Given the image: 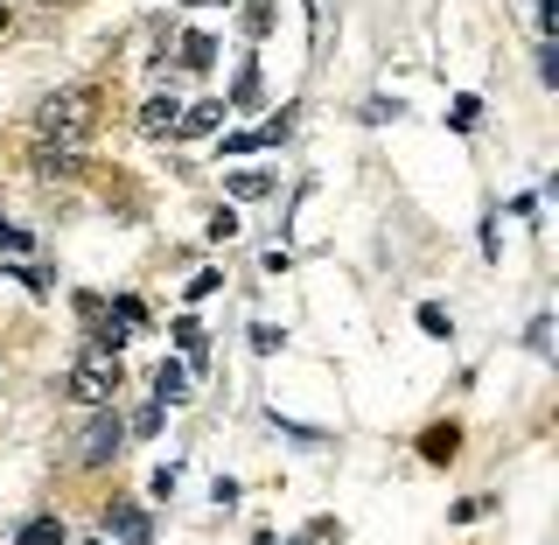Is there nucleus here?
<instances>
[{
	"label": "nucleus",
	"mask_w": 559,
	"mask_h": 545,
	"mask_svg": "<svg viewBox=\"0 0 559 545\" xmlns=\"http://www.w3.org/2000/svg\"><path fill=\"white\" fill-rule=\"evenodd\" d=\"M92 112H98L92 84H63V92H49L35 105V133H43V147H78L84 127H92Z\"/></svg>",
	"instance_id": "nucleus-1"
},
{
	"label": "nucleus",
	"mask_w": 559,
	"mask_h": 545,
	"mask_svg": "<svg viewBox=\"0 0 559 545\" xmlns=\"http://www.w3.org/2000/svg\"><path fill=\"white\" fill-rule=\"evenodd\" d=\"M105 532L127 538V545H147L154 538V518L140 511V503H112V511H105Z\"/></svg>",
	"instance_id": "nucleus-4"
},
{
	"label": "nucleus",
	"mask_w": 559,
	"mask_h": 545,
	"mask_svg": "<svg viewBox=\"0 0 559 545\" xmlns=\"http://www.w3.org/2000/svg\"><path fill=\"white\" fill-rule=\"evenodd\" d=\"M175 119H182L175 98H147V105H140V133H147V140H175Z\"/></svg>",
	"instance_id": "nucleus-5"
},
{
	"label": "nucleus",
	"mask_w": 559,
	"mask_h": 545,
	"mask_svg": "<svg viewBox=\"0 0 559 545\" xmlns=\"http://www.w3.org/2000/svg\"><path fill=\"white\" fill-rule=\"evenodd\" d=\"M231 197H238V203L273 197V175H266V168H238V175H231Z\"/></svg>",
	"instance_id": "nucleus-10"
},
{
	"label": "nucleus",
	"mask_w": 559,
	"mask_h": 545,
	"mask_svg": "<svg viewBox=\"0 0 559 545\" xmlns=\"http://www.w3.org/2000/svg\"><path fill=\"white\" fill-rule=\"evenodd\" d=\"M197 8H238V0H197Z\"/></svg>",
	"instance_id": "nucleus-21"
},
{
	"label": "nucleus",
	"mask_w": 559,
	"mask_h": 545,
	"mask_svg": "<svg viewBox=\"0 0 559 545\" xmlns=\"http://www.w3.org/2000/svg\"><path fill=\"white\" fill-rule=\"evenodd\" d=\"M231 105H259V70H252V63L238 70V84H231Z\"/></svg>",
	"instance_id": "nucleus-13"
},
{
	"label": "nucleus",
	"mask_w": 559,
	"mask_h": 545,
	"mask_svg": "<svg viewBox=\"0 0 559 545\" xmlns=\"http://www.w3.org/2000/svg\"><path fill=\"white\" fill-rule=\"evenodd\" d=\"M0 252H28V232H14L8 217H0Z\"/></svg>",
	"instance_id": "nucleus-20"
},
{
	"label": "nucleus",
	"mask_w": 559,
	"mask_h": 545,
	"mask_svg": "<svg viewBox=\"0 0 559 545\" xmlns=\"http://www.w3.org/2000/svg\"><path fill=\"white\" fill-rule=\"evenodd\" d=\"M217 119H224V105H189V112L175 119V133H189V140H197V133H217Z\"/></svg>",
	"instance_id": "nucleus-8"
},
{
	"label": "nucleus",
	"mask_w": 559,
	"mask_h": 545,
	"mask_svg": "<svg viewBox=\"0 0 559 545\" xmlns=\"http://www.w3.org/2000/svg\"><path fill=\"white\" fill-rule=\"evenodd\" d=\"M78 147H35V175H78Z\"/></svg>",
	"instance_id": "nucleus-7"
},
{
	"label": "nucleus",
	"mask_w": 559,
	"mask_h": 545,
	"mask_svg": "<svg viewBox=\"0 0 559 545\" xmlns=\"http://www.w3.org/2000/svg\"><path fill=\"white\" fill-rule=\"evenodd\" d=\"M8 22H14V14H8V8H0V28H8Z\"/></svg>",
	"instance_id": "nucleus-22"
},
{
	"label": "nucleus",
	"mask_w": 559,
	"mask_h": 545,
	"mask_svg": "<svg viewBox=\"0 0 559 545\" xmlns=\"http://www.w3.org/2000/svg\"><path fill=\"white\" fill-rule=\"evenodd\" d=\"M476 112H483L476 98H454V119H448V127H454V133H468V127H476Z\"/></svg>",
	"instance_id": "nucleus-16"
},
{
	"label": "nucleus",
	"mask_w": 559,
	"mask_h": 545,
	"mask_svg": "<svg viewBox=\"0 0 559 545\" xmlns=\"http://www.w3.org/2000/svg\"><path fill=\"white\" fill-rule=\"evenodd\" d=\"M14 545H70V538H63V524H57V518H28L22 532H14Z\"/></svg>",
	"instance_id": "nucleus-9"
},
{
	"label": "nucleus",
	"mask_w": 559,
	"mask_h": 545,
	"mask_svg": "<svg viewBox=\"0 0 559 545\" xmlns=\"http://www.w3.org/2000/svg\"><path fill=\"white\" fill-rule=\"evenodd\" d=\"M231 232H238V210H217V217H210V238L224 245V238H231Z\"/></svg>",
	"instance_id": "nucleus-18"
},
{
	"label": "nucleus",
	"mask_w": 559,
	"mask_h": 545,
	"mask_svg": "<svg viewBox=\"0 0 559 545\" xmlns=\"http://www.w3.org/2000/svg\"><path fill=\"white\" fill-rule=\"evenodd\" d=\"M175 343L189 349V364H203V329L197 322H175Z\"/></svg>",
	"instance_id": "nucleus-14"
},
{
	"label": "nucleus",
	"mask_w": 559,
	"mask_h": 545,
	"mask_svg": "<svg viewBox=\"0 0 559 545\" xmlns=\"http://www.w3.org/2000/svg\"><path fill=\"white\" fill-rule=\"evenodd\" d=\"M245 35H273V0H245Z\"/></svg>",
	"instance_id": "nucleus-12"
},
{
	"label": "nucleus",
	"mask_w": 559,
	"mask_h": 545,
	"mask_svg": "<svg viewBox=\"0 0 559 545\" xmlns=\"http://www.w3.org/2000/svg\"><path fill=\"white\" fill-rule=\"evenodd\" d=\"M210 57H217V43H210L203 28H189V35H182V63H189V70H210Z\"/></svg>",
	"instance_id": "nucleus-11"
},
{
	"label": "nucleus",
	"mask_w": 559,
	"mask_h": 545,
	"mask_svg": "<svg viewBox=\"0 0 559 545\" xmlns=\"http://www.w3.org/2000/svg\"><path fill=\"white\" fill-rule=\"evenodd\" d=\"M419 329H427V336H448V308H419Z\"/></svg>",
	"instance_id": "nucleus-19"
},
{
	"label": "nucleus",
	"mask_w": 559,
	"mask_h": 545,
	"mask_svg": "<svg viewBox=\"0 0 559 545\" xmlns=\"http://www.w3.org/2000/svg\"><path fill=\"white\" fill-rule=\"evenodd\" d=\"M154 427H162V399H154V406H140V413L127 419V434H154Z\"/></svg>",
	"instance_id": "nucleus-15"
},
{
	"label": "nucleus",
	"mask_w": 559,
	"mask_h": 545,
	"mask_svg": "<svg viewBox=\"0 0 559 545\" xmlns=\"http://www.w3.org/2000/svg\"><path fill=\"white\" fill-rule=\"evenodd\" d=\"M92 545H105V538H92Z\"/></svg>",
	"instance_id": "nucleus-23"
},
{
	"label": "nucleus",
	"mask_w": 559,
	"mask_h": 545,
	"mask_svg": "<svg viewBox=\"0 0 559 545\" xmlns=\"http://www.w3.org/2000/svg\"><path fill=\"white\" fill-rule=\"evenodd\" d=\"M154 399H162V406L189 399V371H182V364H162V371H154Z\"/></svg>",
	"instance_id": "nucleus-6"
},
{
	"label": "nucleus",
	"mask_w": 559,
	"mask_h": 545,
	"mask_svg": "<svg viewBox=\"0 0 559 545\" xmlns=\"http://www.w3.org/2000/svg\"><path fill=\"white\" fill-rule=\"evenodd\" d=\"M454 454V427H441V434H427V462H448Z\"/></svg>",
	"instance_id": "nucleus-17"
},
{
	"label": "nucleus",
	"mask_w": 559,
	"mask_h": 545,
	"mask_svg": "<svg viewBox=\"0 0 559 545\" xmlns=\"http://www.w3.org/2000/svg\"><path fill=\"white\" fill-rule=\"evenodd\" d=\"M119 441H127V419L92 406V419H84V434H78V462H112Z\"/></svg>",
	"instance_id": "nucleus-3"
},
{
	"label": "nucleus",
	"mask_w": 559,
	"mask_h": 545,
	"mask_svg": "<svg viewBox=\"0 0 559 545\" xmlns=\"http://www.w3.org/2000/svg\"><path fill=\"white\" fill-rule=\"evenodd\" d=\"M112 384H119V357H112V349H98V343H84L78 364L63 371V392L78 399V406H105V399H112Z\"/></svg>",
	"instance_id": "nucleus-2"
}]
</instances>
